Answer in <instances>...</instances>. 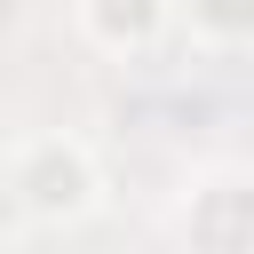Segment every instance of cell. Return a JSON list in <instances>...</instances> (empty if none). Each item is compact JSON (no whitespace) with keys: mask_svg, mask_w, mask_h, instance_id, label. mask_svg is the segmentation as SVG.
<instances>
[{"mask_svg":"<svg viewBox=\"0 0 254 254\" xmlns=\"http://www.w3.org/2000/svg\"><path fill=\"white\" fill-rule=\"evenodd\" d=\"M16 198L40 222H87L103 206V175H95L79 135H40L16 151Z\"/></svg>","mask_w":254,"mask_h":254,"instance_id":"obj_1","label":"cell"},{"mask_svg":"<svg viewBox=\"0 0 254 254\" xmlns=\"http://www.w3.org/2000/svg\"><path fill=\"white\" fill-rule=\"evenodd\" d=\"M167 16H175V0H79V32L103 56H143L167 32Z\"/></svg>","mask_w":254,"mask_h":254,"instance_id":"obj_2","label":"cell"},{"mask_svg":"<svg viewBox=\"0 0 254 254\" xmlns=\"http://www.w3.org/2000/svg\"><path fill=\"white\" fill-rule=\"evenodd\" d=\"M190 40L238 48V40H246V0H190Z\"/></svg>","mask_w":254,"mask_h":254,"instance_id":"obj_3","label":"cell"},{"mask_svg":"<svg viewBox=\"0 0 254 254\" xmlns=\"http://www.w3.org/2000/svg\"><path fill=\"white\" fill-rule=\"evenodd\" d=\"M16 16H24V0H0V40L16 32Z\"/></svg>","mask_w":254,"mask_h":254,"instance_id":"obj_4","label":"cell"}]
</instances>
